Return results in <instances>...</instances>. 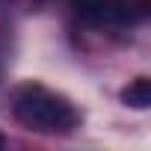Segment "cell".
<instances>
[{
    "label": "cell",
    "mask_w": 151,
    "mask_h": 151,
    "mask_svg": "<svg viewBox=\"0 0 151 151\" xmlns=\"http://www.w3.org/2000/svg\"><path fill=\"white\" fill-rule=\"evenodd\" d=\"M12 116L33 133H71L83 122L80 110L65 95H59L42 83H24L15 89Z\"/></svg>",
    "instance_id": "cell-1"
},
{
    "label": "cell",
    "mask_w": 151,
    "mask_h": 151,
    "mask_svg": "<svg viewBox=\"0 0 151 151\" xmlns=\"http://www.w3.org/2000/svg\"><path fill=\"white\" fill-rule=\"evenodd\" d=\"M122 104H127L130 110H148L151 107V80L136 77L133 83H127L122 89Z\"/></svg>",
    "instance_id": "cell-2"
},
{
    "label": "cell",
    "mask_w": 151,
    "mask_h": 151,
    "mask_svg": "<svg viewBox=\"0 0 151 151\" xmlns=\"http://www.w3.org/2000/svg\"><path fill=\"white\" fill-rule=\"evenodd\" d=\"M3 3H9V0H3Z\"/></svg>",
    "instance_id": "cell-4"
},
{
    "label": "cell",
    "mask_w": 151,
    "mask_h": 151,
    "mask_svg": "<svg viewBox=\"0 0 151 151\" xmlns=\"http://www.w3.org/2000/svg\"><path fill=\"white\" fill-rule=\"evenodd\" d=\"M0 145H3V136H0Z\"/></svg>",
    "instance_id": "cell-3"
}]
</instances>
